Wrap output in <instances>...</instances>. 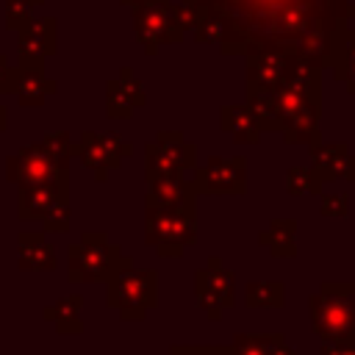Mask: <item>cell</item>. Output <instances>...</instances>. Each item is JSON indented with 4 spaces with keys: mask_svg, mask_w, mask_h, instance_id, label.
Segmentation results:
<instances>
[{
    "mask_svg": "<svg viewBox=\"0 0 355 355\" xmlns=\"http://www.w3.org/2000/svg\"><path fill=\"white\" fill-rule=\"evenodd\" d=\"M69 222H72L69 205H61V208H55V211L42 222V227H44L47 233H67V230H69Z\"/></svg>",
    "mask_w": 355,
    "mask_h": 355,
    "instance_id": "30",
    "label": "cell"
},
{
    "mask_svg": "<svg viewBox=\"0 0 355 355\" xmlns=\"http://www.w3.org/2000/svg\"><path fill=\"white\" fill-rule=\"evenodd\" d=\"M6 128H8V108L0 103V133H3Z\"/></svg>",
    "mask_w": 355,
    "mask_h": 355,
    "instance_id": "35",
    "label": "cell"
},
{
    "mask_svg": "<svg viewBox=\"0 0 355 355\" xmlns=\"http://www.w3.org/2000/svg\"><path fill=\"white\" fill-rule=\"evenodd\" d=\"M313 169L324 183L330 180H349L355 183V155L341 141H313L308 144Z\"/></svg>",
    "mask_w": 355,
    "mask_h": 355,
    "instance_id": "16",
    "label": "cell"
},
{
    "mask_svg": "<svg viewBox=\"0 0 355 355\" xmlns=\"http://www.w3.org/2000/svg\"><path fill=\"white\" fill-rule=\"evenodd\" d=\"M58 92V83L53 78L44 75V69H22L17 67V80H14V89L11 94L19 100V105H44L47 97H53Z\"/></svg>",
    "mask_w": 355,
    "mask_h": 355,
    "instance_id": "21",
    "label": "cell"
},
{
    "mask_svg": "<svg viewBox=\"0 0 355 355\" xmlns=\"http://www.w3.org/2000/svg\"><path fill=\"white\" fill-rule=\"evenodd\" d=\"M133 33L147 55H155L161 44H180L183 28L175 19V0H144L133 8Z\"/></svg>",
    "mask_w": 355,
    "mask_h": 355,
    "instance_id": "8",
    "label": "cell"
},
{
    "mask_svg": "<svg viewBox=\"0 0 355 355\" xmlns=\"http://www.w3.org/2000/svg\"><path fill=\"white\" fill-rule=\"evenodd\" d=\"M69 178V161L53 158L39 141L28 144L6 158V180L17 186H33V183H47Z\"/></svg>",
    "mask_w": 355,
    "mask_h": 355,
    "instance_id": "10",
    "label": "cell"
},
{
    "mask_svg": "<svg viewBox=\"0 0 355 355\" xmlns=\"http://www.w3.org/2000/svg\"><path fill=\"white\" fill-rule=\"evenodd\" d=\"M119 3H122V6H128V8H136V6H139V3H144V0H119Z\"/></svg>",
    "mask_w": 355,
    "mask_h": 355,
    "instance_id": "37",
    "label": "cell"
},
{
    "mask_svg": "<svg viewBox=\"0 0 355 355\" xmlns=\"http://www.w3.org/2000/svg\"><path fill=\"white\" fill-rule=\"evenodd\" d=\"M197 166V147L180 130H158L144 144V180L186 175Z\"/></svg>",
    "mask_w": 355,
    "mask_h": 355,
    "instance_id": "7",
    "label": "cell"
},
{
    "mask_svg": "<svg viewBox=\"0 0 355 355\" xmlns=\"http://www.w3.org/2000/svg\"><path fill=\"white\" fill-rule=\"evenodd\" d=\"M144 103H147L144 86L133 75L130 67H122L119 75L105 83V114H108V119H128Z\"/></svg>",
    "mask_w": 355,
    "mask_h": 355,
    "instance_id": "15",
    "label": "cell"
},
{
    "mask_svg": "<svg viewBox=\"0 0 355 355\" xmlns=\"http://www.w3.org/2000/svg\"><path fill=\"white\" fill-rule=\"evenodd\" d=\"M258 244L266 247L275 258H294L297 255V222L272 219L269 227L258 233Z\"/></svg>",
    "mask_w": 355,
    "mask_h": 355,
    "instance_id": "23",
    "label": "cell"
},
{
    "mask_svg": "<svg viewBox=\"0 0 355 355\" xmlns=\"http://www.w3.org/2000/svg\"><path fill=\"white\" fill-rule=\"evenodd\" d=\"M272 355H297V352H294V349H291V347H288L286 341H280V344H277V347L272 349Z\"/></svg>",
    "mask_w": 355,
    "mask_h": 355,
    "instance_id": "34",
    "label": "cell"
},
{
    "mask_svg": "<svg viewBox=\"0 0 355 355\" xmlns=\"http://www.w3.org/2000/svg\"><path fill=\"white\" fill-rule=\"evenodd\" d=\"M80 308H83V297L80 294H67V297L55 300L53 305L42 308V316L53 322L55 333H61V336H78L83 330Z\"/></svg>",
    "mask_w": 355,
    "mask_h": 355,
    "instance_id": "22",
    "label": "cell"
},
{
    "mask_svg": "<svg viewBox=\"0 0 355 355\" xmlns=\"http://www.w3.org/2000/svg\"><path fill=\"white\" fill-rule=\"evenodd\" d=\"M197 194H244L247 191V158L244 155H208L202 166L191 169Z\"/></svg>",
    "mask_w": 355,
    "mask_h": 355,
    "instance_id": "11",
    "label": "cell"
},
{
    "mask_svg": "<svg viewBox=\"0 0 355 355\" xmlns=\"http://www.w3.org/2000/svg\"><path fill=\"white\" fill-rule=\"evenodd\" d=\"M17 266L28 272H53L58 266L55 247L44 239V233L22 230L17 236Z\"/></svg>",
    "mask_w": 355,
    "mask_h": 355,
    "instance_id": "18",
    "label": "cell"
},
{
    "mask_svg": "<svg viewBox=\"0 0 355 355\" xmlns=\"http://www.w3.org/2000/svg\"><path fill=\"white\" fill-rule=\"evenodd\" d=\"M300 61L302 58L280 53V50H255V53L244 55L247 92H275V89H280Z\"/></svg>",
    "mask_w": 355,
    "mask_h": 355,
    "instance_id": "12",
    "label": "cell"
},
{
    "mask_svg": "<svg viewBox=\"0 0 355 355\" xmlns=\"http://www.w3.org/2000/svg\"><path fill=\"white\" fill-rule=\"evenodd\" d=\"M244 305L247 308H283L286 286L280 280H250L244 286Z\"/></svg>",
    "mask_w": 355,
    "mask_h": 355,
    "instance_id": "24",
    "label": "cell"
},
{
    "mask_svg": "<svg viewBox=\"0 0 355 355\" xmlns=\"http://www.w3.org/2000/svg\"><path fill=\"white\" fill-rule=\"evenodd\" d=\"M28 3H31V6H33V8H39V6H42V3H44V0H28Z\"/></svg>",
    "mask_w": 355,
    "mask_h": 355,
    "instance_id": "38",
    "label": "cell"
},
{
    "mask_svg": "<svg viewBox=\"0 0 355 355\" xmlns=\"http://www.w3.org/2000/svg\"><path fill=\"white\" fill-rule=\"evenodd\" d=\"M105 305L114 308L125 322H141L147 311L158 308V272L122 266L105 280Z\"/></svg>",
    "mask_w": 355,
    "mask_h": 355,
    "instance_id": "5",
    "label": "cell"
},
{
    "mask_svg": "<svg viewBox=\"0 0 355 355\" xmlns=\"http://www.w3.org/2000/svg\"><path fill=\"white\" fill-rule=\"evenodd\" d=\"M194 297L197 308L208 319H219L222 311L236 305V275L222 266L216 255H211L208 263L194 272Z\"/></svg>",
    "mask_w": 355,
    "mask_h": 355,
    "instance_id": "9",
    "label": "cell"
},
{
    "mask_svg": "<svg viewBox=\"0 0 355 355\" xmlns=\"http://www.w3.org/2000/svg\"><path fill=\"white\" fill-rule=\"evenodd\" d=\"M344 288H347V294L352 297V308H355V283H344Z\"/></svg>",
    "mask_w": 355,
    "mask_h": 355,
    "instance_id": "36",
    "label": "cell"
},
{
    "mask_svg": "<svg viewBox=\"0 0 355 355\" xmlns=\"http://www.w3.org/2000/svg\"><path fill=\"white\" fill-rule=\"evenodd\" d=\"M144 241L161 258H180L197 241V202L144 208Z\"/></svg>",
    "mask_w": 355,
    "mask_h": 355,
    "instance_id": "3",
    "label": "cell"
},
{
    "mask_svg": "<svg viewBox=\"0 0 355 355\" xmlns=\"http://www.w3.org/2000/svg\"><path fill=\"white\" fill-rule=\"evenodd\" d=\"M72 155L94 175V180H108L111 169H119L122 164L108 153V147L103 144V136L97 130H83L78 144H72Z\"/></svg>",
    "mask_w": 355,
    "mask_h": 355,
    "instance_id": "17",
    "label": "cell"
},
{
    "mask_svg": "<svg viewBox=\"0 0 355 355\" xmlns=\"http://www.w3.org/2000/svg\"><path fill=\"white\" fill-rule=\"evenodd\" d=\"M311 327L322 341L355 338V308L344 283L324 280L316 294L308 297Z\"/></svg>",
    "mask_w": 355,
    "mask_h": 355,
    "instance_id": "6",
    "label": "cell"
},
{
    "mask_svg": "<svg viewBox=\"0 0 355 355\" xmlns=\"http://www.w3.org/2000/svg\"><path fill=\"white\" fill-rule=\"evenodd\" d=\"M319 355H355V338H338V341H324Z\"/></svg>",
    "mask_w": 355,
    "mask_h": 355,
    "instance_id": "31",
    "label": "cell"
},
{
    "mask_svg": "<svg viewBox=\"0 0 355 355\" xmlns=\"http://www.w3.org/2000/svg\"><path fill=\"white\" fill-rule=\"evenodd\" d=\"M103 136V144L108 147V153L122 164L125 158H130L133 155V144L122 136V133H116V130H108V133H100Z\"/></svg>",
    "mask_w": 355,
    "mask_h": 355,
    "instance_id": "28",
    "label": "cell"
},
{
    "mask_svg": "<svg viewBox=\"0 0 355 355\" xmlns=\"http://www.w3.org/2000/svg\"><path fill=\"white\" fill-rule=\"evenodd\" d=\"M194 355H227V347H208V344H194Z\"/></svg>",
    "mask_w": 355,
    "mask_h": 355,
    "instance_id": "33",
    "label": "cell"
},
{
    "mask_svg": "<svg viewBox=\"0 0 355 355\" xmlns=\"http://www.w3.org/2000/svg\"><path fill=\"white\" fill-rule=\"evenodd\" d=\"M6 28L8 31H14V33H19L22 28H28L31 25V19H33V6L28 3V0H6Z\"/></svg>",
    "mask_w": 355,
    "mask_h": 355,
    "instance_id": "27",
    "label": "cell"
},
{
    "mask_svg": "<svg viewBox=\"0 0 355 355\" xmlns=\"http://www.w3.org/2000/svg\"><path fill=\"white\" fill-rule=\"evenodd\" d=\"M133 263L122 255V247L114 244L103 230H83L80 241L67 247V266L72 283H100L108 280L122 266Z\"/></svg>",
    "mask_w": 355,
    "mask_h": 355,
    "instance_id": "4",
    "label": "cell"
},
{
    "mask_svg": "<svg viewBox=\"0 0 355 355\" xmlns=\"http://www.w3.org/2000/svg\"><path fill=\"white\" fill-rule=\"evenodd\" d=\"M277 103V133L288 144L319 141L322 119V69L300 61L286 83L275 89Z\"/></svg>",
    "mask_w": 355,
    "mask_h": 355,
    "instance_id": "2",
    "label": "cell"
},
{
    "mask_svg": "<svg viewBox=\"0 0 355 355\" xmlns=\"http://www.w3.org/2000/svg\"><path fill=\"white\" fill-rule=\"evenodd\" d=\"M280 341H286L283 333H236L227 344V355H272Z\"/></svg>",
    "mask_w": 355,
    "mask_h": 355,
    "instance_id": "25",
    "label": "cell"
},
{
    "mask_svg": "<svg viewBox=\"0 0 355 355\" xmlns=\"http://www.w3.org/2000/svg\"><path fill=\"white\" fill-rule=\"evenodd\" d=\"M69 205V178L19 186L17 194V216L25 222H44L55 208Z\"/></svg>",
    "mask_w": 355,
    "mask_h": 355,
    "instance_id": "13",
    "label": "cell"
},
{
    "mask_svg": "<svg viewBox=\"0 0 355 355\" xmlns=\"http://www.w3.org/2000/svg\"><path fill=\"white\" fill-rule=\"evenodd\" d=\"M322 186L324 180L319 178V172L313 166H294L286 172V191L291 197H300V194H322Z\"/></svg>",
    "mask_w": 355,
    "mask_h": 355,
    "instance_id": "26",
    "label": "cell"
},
{
    "mask_svg": "<svg viewBox=\"0 0 355 355\" xmlns=\"http://www.w3.org/2000/svg\"><path fill=\"white\" fill-rule=\"evenodd\" d=\"M197 202V189L191 178L186 175H166L147 180V194H144V208L150 205H186Z\"/></svg>",
    "mask_w": 355,
    "mask_h": 355,
    "instance_id": "19",
    "label": "cell"
},
{
    "mask_svg": "<svg viewBox=\"0 0 355 355\" xmlns=\"http://www.w3.org/2000/svg\"><path fill=\"white\" fill-rule=\"evenodd\" d=\"M219 128L225 133L233 136V141L239 144H255L263 133L258 116L252 114V108L247 103H233V105H222L219 108Z\"/></svg>",
    "mask_w": 355,
    "mask_h": 355,
    "instance_id": "20",
    "label": "cell"
},
{
    "mask_svg": "<svg viewBox=\"0 0 355 355\" xmlns=\"http://www.w3.org/2000/svg\"><path fill=\"white\" fill-rule=\"evenodd\" d=\"M58 42V19L55 17H39L31 19L28 28L17 33V55L22 69H44V61L55 53Z\"/></svg>",
    "mask_w": 355,
    "mask_h": 355,
    "instance_id": "14",
    "label": "cell"
},
{
    "mask_svg": "<svg viewBox=\"0 0 355 355\" xmlns=\"http://www.w3.org/2000/svg\"><path fill=\"white\" fill-rule=\"evenodd\" d=\"M219 25L225 55L280 50L341 80L344 39L355 19L352 0H183Z\"/></svg>",
    "mask_w": 355,
    "mask_h": 355,
    "instance_id": "1",
    "label": "cell"
},
{
    "mask_svg": "<svg viewBox=\"0 0 355 355\" xmlns=\"http://www.w3.org/2000/svg\"><path fill=\"white\" fill-rule=\"evenodd\" d=\"M319 214L322 216H347L349 214V197L347 194H322Z\"/></svg>",
    "mask_w": 355,
    "mask_h": 355,
    "instance_id": "29",
    "label": "cell"
},
{
    "mask_svg": "<svg viewBox=\"0 0 355 355\" xmlns=\"http://www.w3.org/2000/svg\"><path fill=\"white\" fill-rule=\"evenodd\" d=\"M14 80H17V67H11L8 58L0 53V94H11Z\"/></svg>",
    "mask_w": 355,
    "mask_h": 355,
    "instance_id": "32",
    "label": "cell"
}]
</instances>
